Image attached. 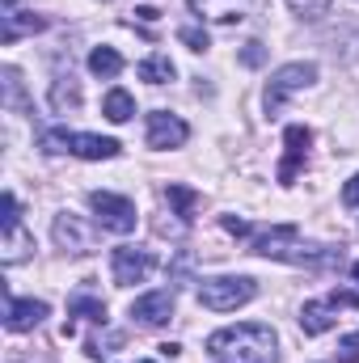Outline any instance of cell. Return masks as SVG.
<instances>
[{"instance_id":"obj_1","label":"cell","mask_w":359,"mask_h":363,"mask_svg":"<svg viewBox=\"0 0 359 363\" xmlns=\"http://www.w3.org/2000/svg\"><path fill=\"white\" fill-rule=\"evenodd\" d=\"M207 351L211 363H275V330L258 321L228 325L207 338Z\"/></svg>"},{"instance_id":"obj_2","label":"cell","mask_w":359,"mask_h":363,"mask_svg":"<svg viewBox=\"0 0 359 363\" xmlns=\"http://www.w3.org/2000/svg\"><path fill=\"white\" fill-rule=\"evenodd\" d=\"M258 296V283L245 274H220V279H203L199 283V304L211 313H233L241 304H250Z\"/></svg>"},{"instance_id":"obj_3","label":"cell","mask_w":359,"mask_h":363,"mask_svg":"<svg viewBox=\"0 0 359 363\" xmlns=\"http://www.w3.org/2000/svg\"><path fill=\"white\" fill-rule=\"evenodd\" d=\"M338 308H359V296L355 291H330L326 300H309V304L300 308V330H304L309 338L326 334V330L338 321Z\"/></svg>"},{"instance_id":"obj_4","label":"cell","mask_w":359,"mask_h":363,"mask_svg":"<svg viewBox=\"0 0 359 363\" xmlns=\"http://www.w3.org/2000/svg\"><path fill=\"white\" fill-rule=\"evenodd\" d=\"M317 81V64H283L275 77H270L267 93H263V106H267V114H275L287 97L296 89H304V85H313Z\"/></svg>"},{"instance_id":"obj_5","label":"cell","mask_w":359,"mask_h":363,"mask_svg":"<svg viewBox=\"0 0 359 363\" xmlns=\"http://www.w3.org/2000/svg\"><path fill=\"white\" fill-rule=\"evenodd\" d=\"M93 211H97V224L110 228V233H131L136 228V203L127 194H110V190H93L89 194Z\"/></svg>"},{"instance_id":"obj_6","label":"cell","mask_w":359,"mask_h":363,"mask_svg":"<svg viewBox=\"0 0 359 363\" xmlns=\"http://www.w3.org/2000/svg\"><path fill=\"white\" fill-rule=\"evenodd\" d=\"M110 267H114V283L131 287V283H144L157 271V254L153 250H136V245H118L110 254Z\"/></svg>"},{"instance_id":"obj_7","label":"cell","mask_w":359,"mask_h":363,"mask_svg":"<svg viewBox=\"0 0 359 363\" xmlns=\"http://www.w3.org/2000/svg\"><path fill=\"white\" fill-rule=\"evenodd\" d=\"M296 241H300V224H270L263 233H254V254H263V258H292V250H296Z\"/></svg>"},{"instance_id":"obj_8","label":"cell","mask_w":359,"mask_h":363,"mask_svg":"<svg viewBox=\"0 0 359 363\" xmlns=\"http://www.w3.org/2000/svg\"><path fill=\"white\" fill-rule=\"evenodd\" d=\"M186 135H190V127L178 114H165V110L148 114V148H182Z\"/></svg>"},{"instance_id":"obj_9","label":"cell","mask_w":359,"mask_h":363,"mask_svg":"<svg viewBox=\"0 0 359 363\" xmlns=\"http://www.w3.org/2000/svg\"><path fill=\"white\" fill-rule=\"evenodd\" d=\"M309 144H313V131L309 127H287L283 131V148H287V157H283V165H279V182L283 186H292V178H296V169H300V161L309 157Z\"/></svg>"},{"instance_id":"obj_10","label":"cell","mask_w":359,"mask_h":363,"mask_svg":"<svg viewBox=\"0 0 359 363\" xmlns=\"http://www.w3.org/2000/svg\"><path fill=\"white\" fill-rule=\"evenodd\" d=\"M174 317V291H148V296H140L136 304H131V321H140V325H165Z\"/></svg>"},{"instance_id":"obj_11","label":"cell","mask_w":359,"mask_h":363,"mask_svg":"<svg viewBox=\"0 0 359 363\" xmlns=\"http://www.w3.org/2000/svg\"><path fill=\"white\" fill-rule=\"evenodd\" d=\"M43 317H47V304H43V300H17V296H9V300H4V325H9L13 334L34 330Z\"/></svg>"},{"instance_id":"obj_12","label":"cell","mask_w":359,"mask_h":363,"mask_svg":"<svg viewBox=\"0 0 359 363\" xmlns=\"http://www.w3.org/2000/svg\"><path fill=\"white\" fill-rule=\"evenodd\" d=\"M68 152H77L81 161H110V157H118V140H110V135H77L72 131V148Z\"/></svg>"},{"instance_id":"obj_13","label":"cell","mask_w":359,"mask_h":363,"mask_svg":"<svg viewBox=\"0 0 359 363\" xmlns=\"http://www.w3.org/2000/svg\"><path fill=\"white\" fill-rule=\"evenodd\" d=\"M190 9L207 21H241L250 0H190Z\"/></svg>"},{"instance_id":"obj_14","label":"cell","mask_w":359,"mask_h":363,"mask_svg":"<svg viewBox=\"0 0 359 363\" xmlns=\"http://www.w3.org/2000/svg\"><path fill=\"white\" fill-rule=\"evenodd\" d=\"M55 241L68 250V254H85L89 250V233L77 216H55Z\"/></svg>"},{"instance_id":"obj_15","label":"cell","mask_w":359,"mask_h":363,"mask_svg":"<svg viewBox=\"0 0 359 363\" xmlns=\"http://www.w3.org/2000/svg\"><path fill=\"white\" fill-rule=\"evenodd\" d=\"M89 72L101 77V81H114V77L123 72V55H118L114 47H93L89 51Z\"/></svg>"},{"instance_id":"obj_16","label":"cell","mask_w":359,"mask_h":363,"mask_svg":"<svg viewBox=\"0 0 359 363\" xmlns=\"http://www.w3.org/2000/svg\"><path fill=\"white\" fill-rule=\"evenodd\" d=\"M101 114H106L110 123H127V118L136 114V97L127 89H110L101 97Z\"/></svg>"},{"instance_id":"obj_17","label":"cell","mask_w":359,"mask_h":363,"mask_svg":"<svg viewBox=\"0 0 359 363\" xmlns=\"http://www.w3.org/2000/svg\"><path fill=\"white\" fill-rule=\"evenodd\" d=\"M0 17H4V30H0V38H4V43H17V34H34V30H43V26H47V17H34V13H30V17H21L17 9H13V13H0Z\"/></svg>"},{"instance_id":"obj_18","label":"cell","mask_w":359,"mask_h":363,"mask_svg":"<svg viewBox=\"0 0 359 363\" xmlns=\"http://www.w3.org/2000/svg\"><path fill=\"white\" fill-rule=\"evenodd\" d=\"M26 250H34V241L26 237L21 220H17V224H4V267L21 262V258H26Z\"/></svg>"},{"instance_id":"obj_19","label":"cell","mask_w":359,"mask_h":363,"mask_svg":"<svg viewBox=\"0 0 359 363\" xmlns=\"http://www.w3.org/2000/svg\"><path fill=\"white\" fill-rule=\"evenodd\" d=\"M140 81H148V85H165V81H174V60L170 55H148V60H140Z\"/></svg>"},{"instance_id":"obj_20","label":"cell","mask_w":359,"mask_h":363,"mask_svg":"<svg viewBox=\"0 0 359 363\" xmlns=\"http://www.w3.org/2000/svg\"><path fill=\"white\" fill-rule=\"evenodd\" d=\"M165 199L174 203V211H178L182 220H190V216L199 211V190H190V186H178V182H170V186H165Z\"/></svg>"},{"instance_id":"obj_21","label":"cell","mask_w":359,"mask_h":363,"mask_svg":"<svg viewBox=\"0 0 359 363\" xmlns=\"http://www.w3.org/2000/svg\"><path fill=\"white\" fill-rule=\"evenodd\" d=\"M81 101V85H77V77L68 72V77H55V85H51V106L55 110H68V106H77Z\"/></svg>"},{"instance_id":"obj_22","label":"cell","mask_w":359,"mask_h":363,"mask_svg":"<svg viewBox=\"0 0 359 363\" xmlns=\"http://www.w3.org/2000/svg\"><path fill=\"white\" fill-rule=\"evenodd\" d=\"M68 317H89L97 325H106V304L93 300V296H72L68 300Z\"/></svg>"},{"instance_id":"obj_23","label":"cell","mask_w":359,"mask_h":363,"mask_svg":"<svg viewBox=\"0 0 359 363\" xmlns=\"http://www.w3.org/2000/svg\"><path fill=\"white\" fill-rule=\"evenodd\" d=\"M43 148H47V152H68V148H72V131H68V127L43 131Z\"/></svg>"},{"instance_id":"obj_24","label":"cell","mask_w":359,"mask_h":363,"mask_svg":"<svg viewBox=\"0 0 359 363\" xmlns=\"http://www.w3.org/2000/svg\"><path fill=\"white\" fill-rule=\"evenodd\" d=\"M178 38L190 47V51H207L211 47V38H207V30H199V26H182L178 30Z\"/></svg>"},{"instance_id":"obj_25","label":"cell","mask_w":359,"mask_h":363,"mask_svg":"<svg viewBox=\"0 0 359 363\" xmlns=\"http://www.w3.org/2000/svg\"><path fill=\"white\" fill-rule=\"evenodd\" d=\"M300 17H321V13H330V0H287Z\"/></svg>"},{"instance_id":"obj_26","label":"cell","mask_w":359,"mask_h":363,"mask_svg":"<svg viewBox=\"0 0 359 363\" xmlns=\"http://www.w3.org/2000/svg\"><path fill=\"white\" fill-rule=\"evenodd\" d=\"M263 60H267V47H263V43H245V47H241V64H245V68H258Z\"/></svg>"},{"instance_id":"obj_27","label":"cell","mask_w":359,"mask_h":363,"mask_svg":"<svg viewBox=\"0 0 359 363\" xmlns=\"http://www.w3.org/2000/svg\"><path fill=\"white\" fill-rule=\"evenodd\" d=\"M4 89H9V106H21V77H17V68H4Z\"/></svg>"},{"instance_id":"obj_28","label":"cell","mask_w":359,"mask_h":363,"mask_svg":"<svg viewBox=\"0 0 359 363\" xmlns=\"http://www.w3.org/2000/svg\"><path fill=\"white\" fill-rule=\"evenodd\" d=\"M338 363H359V334L343 338V347H338Z\"/></svg>"},{"instance_id":"obj_29","label":"cell","mask_w":359,"mask_h":363,"mask_svg":"<svg viewBox=\"0 0 359 363\" xmlns=\"http://www.w3.org/2000/svg\"><path fill=\"white\" fill-rule=\"evenodd\" d=\"M220 224H224V233H233V237H250V224H245V220H237V216H224Z\"/></svg>"},{"instance_id":"obj_30","label":"cell","mask_w":359,"mask_h":363,"mask_svg":"<svg viewBox=\"0 0 359 363\" xmlns=\"http://www.w3.org/2000/svg\"><path fill=\"white\" fill-rule=\"evenodd\" d=\"M343 203H347V207H359V174L343 186Z\"/></svg>"},{"instance_id":"obj_31","label":"cell","mask_w":359,"mask_h":363,"mask_svg":"<svg viewBox=\"0 0 359 363\" xmlns=\"http://www.w3.org/2000/svg\"><path fill=\"white\" fill-rule=\"evenodd\" d=\"M136 13H140V17H144V21H157V17H161V13H157V9H153V4H140V9H136Z\"/></svg>"},{"instance_id":"obj_32","label":"cell","mask_w":359,"mask_h":363,"mask_svg":"<svg viewBox=\"0 0 359 363\" xmlns=\"http://www.w3.org/2000/svg\"><path fill=\"white\" fill-rule=\"evenodd\" d=\"M351 271H355V279H359V262H355V267H351Z\"/></svg>"}]
</instances>
